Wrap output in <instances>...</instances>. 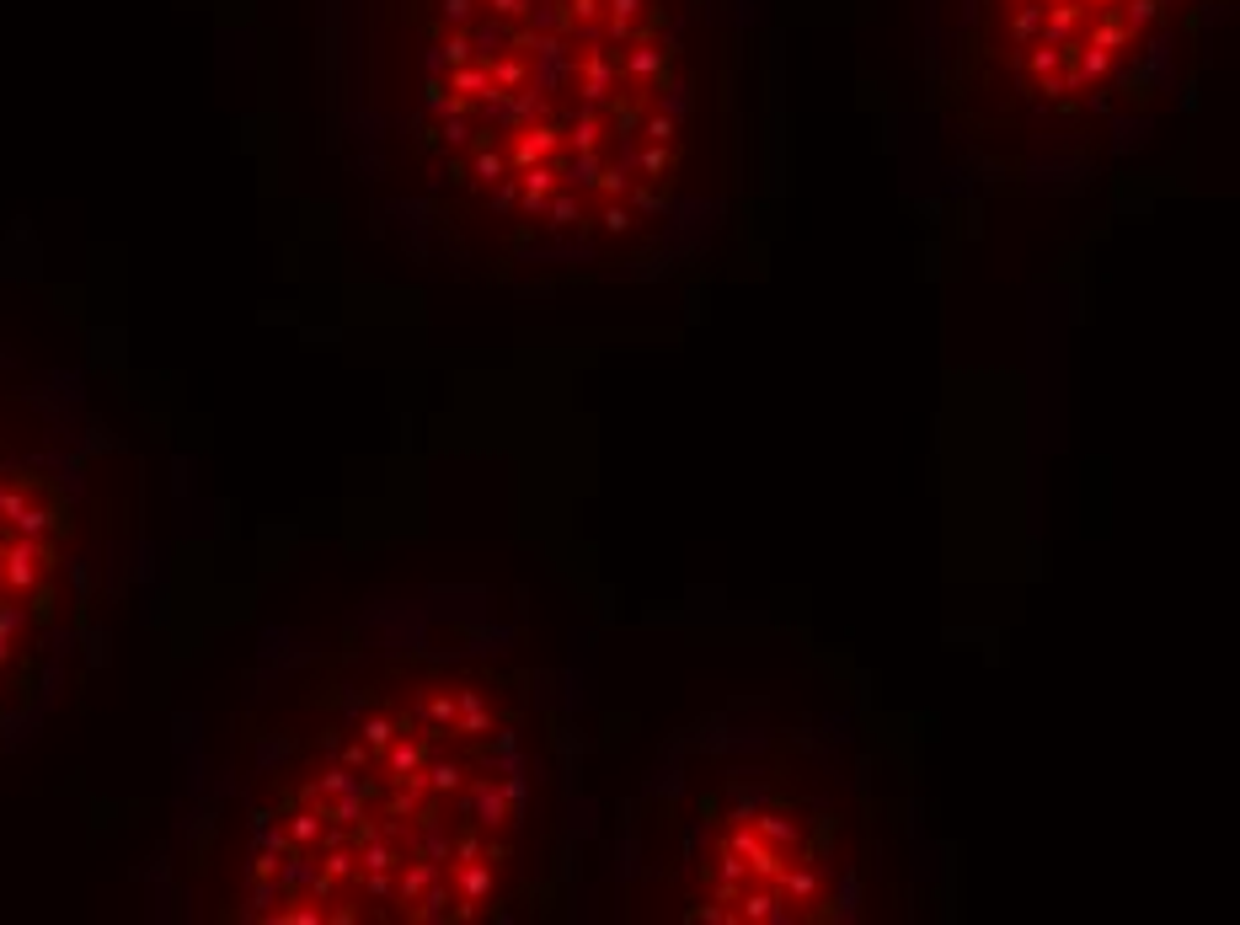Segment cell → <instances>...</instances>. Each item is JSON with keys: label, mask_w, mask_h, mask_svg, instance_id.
Returning <instances> with one entry per match:
<instances>
[{"label": "cell", "mask_w": 1240, "mask_h": 925, "mask_svg": "<svg viewBox=\"0 0 1240 925\" xmlns=\"http://www.w3.org/2000/svg\"><path fill=\"white\" fill-rule=\"evenodd\" d=\"M749 65V0H369V177L482 289L674 284L749 209Z\"/></svg>", "instance_id": "obj_1"}, {"label": "cell", "mask_w": 1240, "mask_h": 925, "mask_svg": "<svg viewBox=\"0 0 1240 925\" xmlns=\"http://www.w3.org/2000/svg\"><path fill=\"white\" fill-rule=\"evenodd\" d=\"M562 819V717L492 621L348 685L316 760L257 808V877L289 920H498Z\"/></svg>", "instance_id": "obj_2"}, {"label": "cell", "mask_w": 1240, "mask_h": 925, "mask_svg": "<svg viewBox=\"0 0 1240 925\" xmlns=\"http://www.w3.org/2000/svg\"><path fill=\"white\" fill-rule=\"evenodd\" d=\"M904 867V808L850 722L733 701L631 792L610 877L626 920L850 925L898 915Z\"/></svg>", "instance_id": "obj_3"}, {"label": "cell", "mask_w": 1240, "mask_h": 925, "mask_svg": "<svg viewBox=\"0 0 1240 925\" xmlns=\"http://www.w3.org/2000/svg\"><path fill=\"white\" fill-rule=\"evenodd\" d=\"M1219 0H925V113L973 182L1107 177L1192 86Z\"/></svg>", "instance_id": "obj_4"}]
</instances>
